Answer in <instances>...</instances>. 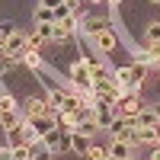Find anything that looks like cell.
I'll use <instances>...</instances> for the list:
<instances>
[{
  "instance_id": "cell-7",
  "label": "cell",
  "mask_w": 160,
  "mask_h": 160,
  "mask_svg": "<svg viewBox=\"0 0 160 160\" xmlns=\"http://www.w3.org/2000/svg\"><path fill=\"white\" fill-rule=\"evenodd\" d=\"M45 112H48V99H35V96L26 99V118H32V115H45Z\"/></svg>"
},
{
  "instance_id": "cell-8",
  "label": "cell",
  "mask_w": 160,
  "mask_h": 160,
  "mask_svg": "<svg viewBox=\"0 0 160 160\" xmlns=\"http://www.w3.org/2000/svg\"><path fill=\"white\" fill-rule=\"evenodd\" d=\"M42 42H55V22H35V29H32Z\"/></svg>"
},
{
  "instance_id": "cell-18",
  "label": "cell",
  "mask_w": 160,
  "mask_h": 160,
  "mask_svg": "<svg viewBox=\"0 0 160 160\" xmlns=\"http://www.w3.org/2000/svg\"><path fill=\"white\" fill-rule=\"evenodd\" d=\"M61 3H64V0H42L38 7H48V10H55V7H61Z\"/></svg>"
},
{
  "instance_id": "cell-15",
  "label": "cell",
  "mask_w": 160,
  "mask_h": 160,
  "mask_svg": "<svg viewBox=\"0 0 160 160\" xmlns=\"http://www.w3.org/2000/svg\"><path fill=\"white\" fill-rule=\"evenodd\" d=\"M35 22H55V10L38 7V10H35Z\"/></svg>"
},
{
  "instance_id": "cell-24",
  "label": "cell",
  "mask_w": 160,
  "mask_h": 160,
  "mask_svg": "<svg viewBox=\"0 0 160 160\" xmlns=\"http://www.w3.org/2000/svg\"><path fill=\"white\" fill-rule=\"evenodd\" d=\"M157 118H160V106H157Z\"/></svg>"
},
{
  "instance_id": "cell-11",
  "label": "cell",
  "mask_w": 160,
  "mask_h": 160,
  "mask_svg": "<svg viewBox=\"0 0 160 160\" xmlns=\"http://www.w3.org/2000/svg\"><path fill=\"white\" fill-rule=\"evenodd\" d=\"M71 35H74V29H68L64 22H55V42H71Z\"/></svg>"
},
{
  "instance_id": "cell-19",
  "label": "cell",
  "mask_w": 160,
  "mask_h": 160,
  "mask_svg": "<svg viewBox=\"0 0 160 160\" xmlns=\"http://www.w3.org/2000/svg\"><path fill=\"white\" fill-rule=\"evenodd\" d=\"M0 160H13V148H0Z\"/></svg>"
},
{
  "instance_id": "cell-5",
  "label": "cell",
  "mask_w": 160,
  "mask_h": 160,
  "mask_svg": "<svg viewBox=\"0 0 160 160\" xmlns=\"http://www.w3.org/2000/svg\"><path fill=\"white\" fill-rule=\"evenodd\" d=\"M128 125H131V128H154V125H160L157 109H141L135 118H128Z\"/></svg>"
},
{
  "instance_id": "cell-10",
  "label": "cell",
  "mask_w": 160,
  "mask_h": 160,
  "mask_svg": "<svg viewBox=\"0 0 160 160\" xmlns=\"http://www.w3.org/2000/svg\"><path fill=\"white\" fill-rule=\"evenodd\" d=\"M90 74H93V83H96V80H112L106 64H90Z\"/></svg>"
},
{
  "instance_id": "cell-21",
  "label": "cell",
  "mask_w": 160,
  "mask_h": 160,
  "mask_svg": "<svg viewBox=\"0 0 160 160\" xmlns=\"http://www.w3.org/2000/svg\"><path fill=\"white\" fill-rule=\"evenodd\" d=\"M3 48H7V35L0 32V51H3Z\"/></svg>"
},
{
  "instance_id": "cell-14",
  "label": "cell",
  "mask_w": 160,
  "mask_h": 160,
  "mask_svg": "<svg viewBox=\"0 0 160 160\" xmlns=\"http://www.w3.org/2000/svg\"><path fill=\"white\" fill-rule=\"evenodd\" d=\"M13 160H32V148L29 144H16L13 148Z\"/></svg>"
},
{
  "instance_id": "cell-17",
  "label": "cell",
  "mask_w": 160,
  "mask_h": 160,
  "mask_svg": "<svg viewBox=\"0 0 160 160\" xmlns=\"http://www.w3.org/2000/svg\"><path fill=\"white\" fill-rule=\"evenodd\" d=\"M106 154H109V151H106V148H96V144H90V148H87V160H102Z\"/></svg>"
},
{
  "instance_id": "cell-9",
  "label": "cell",
  "mask_w": 160,
  "mask_h": 160,
  "mask_svg": "<svg viewBox=\"0 0 160 160\" xmlns=\"http://www.w3.org/2000/svg\"><path fill=\"white\" fill-rule=\"evenodd\" d=\"M144 38H148V45H157V42H160V22H148Z\"/></svg>"
},
{
  "instance_id": "cell-12",
  "label": "cell",
  "mask_w": 160,
  "mask_h": 160,
  "mask_svg": "<svg viewBox=\"0 0 160 160\" xmlns=\"http://www.w3.org/2000/svg\"><path fill=\"white\" fill-rule=\"evenodd\" d=\"M71 148H74L77 154H87V148H90V141H87V135H71Z\"/></svg>"
},
{
  "instance_id": "cell-4",
  "label": "cell",
  "mask_w": 160,
  "mask_h": 160,
  "mask_svg": "<svg viewBox=\"0 0 160 160\" xmlns=\"http://www.w3.org/2000/svg\"><path fill=\"white\" fill-rule=\"evenodd\" d=\"M38 135H48L51 128H58V115H51V112H45V115H32V118H26Z\"/></svg>"
},
{
  "instance_id": "cell-20",
  "label": "cell",
  "mask_w": 160,
  "mask_h": 160,
  "mask_svg": "<svg viewBox=\"0 0 160 160\" xmlns=\"http://www.w3.org/2000/svg\"><path fill=\"white\" fill-rule=\"evenodd\" d=\"M151 160H160V144H154V151H151Z\"/></svg>"
},
{
  "instance_id": "cell-23",
  "label": "cell",
  "mask_w": 160,
  "mask_h": 160,
  "mask_svg": "<svg viewBox=\"0 0 160 160\" xmlns=\"http://www.w3.org/2000/svg\"><path fill=\"white\" fill-rule=\"evenodd\" d=\"M102 160H122V157H112V154H106V157H102Z\"/></svg>"
},
{
  "instance_id": "cell-2",
  "label": "cell",
  "mask_w": 160,
  "mask_h": 160,
  "mask_svg": "<svg viewBox=\"0 0 160 160\" xmlns=\"http://www.w3.org/2000/svg\"><path fill=\"white\" fill-rule=\"evenodd\" d=\"M71 83L80 90H93V74H90V61H77L71 68Z\"/></svg>"
},
{
  "instance_id": "cell-16",
  "label": "cell",
  "mask_w": 160,
  "mask_h": 160,
  "mask_svg": "<svg viewBox=\"0 0 160 160\" xmlns=\"http://www.w3.org/2000/svg\"><path fill=\"white\" fill-rule=\"evenodd\" d=\"M22 61H26V68H38V64H42V58H38V51H35V48H29V51H26V55H22Z\"/></svg>"
},
{
  "instance_id": "cell-13",
  "label": "cell",
  "mask_w": 160,
  "mask_h": 160,
  "mask_svg": "<svg viewBox=\"0 0 160 160\" xmlns=\"http://www.w3.org/2000/svg\"><path fill=\"white\" fill-rule=\"evenodd\" d=\"M83 29H87L90 35H96V32H102V29H109V19H90Z\"/></svg>"
},
{
  "instance_id": "cell-27",
  "label": "cell",
  "mask_w": 160,
  "mask_h": 160,
  "mask_svg": "<svg viewBox=\"0 0 160 160\" xmlns=\"http://www.w3.org/2000/svg\"><path fill=\"white\" fill-rule=\"evenodd\" d=\"M32 160H38V157H32Z\"/></svg>"
},
{
  "instance_id": "cell-26",
  "label": "cell",
  "mask_w": 160,
  "mask_h": 160,
  "mask_svg": "<svg viewBox=\"0 0 160 160\" xmlns=\"http://www.w3.org/2000/svg\"><path fill=\"white\" fill-rule=\"evenodd\" d=\"M154 3H160V0H154Z\"/></svg>"
},
{
  "instance_id": "cell-25",
  "label": "cell",
  "mask_w": 160,
  "mask_h": 160,
  "mask_svg": "<svg viewBox=\"0 0 160 160\" xmlns=\"http://www.w3.org/2000/svg\"><path fill=\"white\" fill-rule=\"evenodd\" d=\"M128 160H138V157H128Z\"/></svg>"
},
{
  "instance_id": "cell-6",
  "label": "cell",
  "mask_w": 160,
  "mask_h": 160,
  "mask_svg": "<svg viewBox=\"0 0 160 160\" xmlns=\"http://www.w3.org/2000/svg\"><path fill=\"white\" fill-rule=\"evenodd\" d=\"M93 42H96V48H99V51H115L118 38H115V32H112V29H102V32L93 35Z\"/></svg>"
},
{
  "instance_id": "cell-1",
  "label": "cell",
  "mask_w": 160,
  "mask_h": 160,
  "mask_svg": "<svg viewBox=\"0 0 160 160\" xmlns=\"http://www.w3.org/2000/svg\"><path fill=\"white\" fill-rule=\"evenodd\" d=\"M0 122H3V128H16L22 118L16 115V99L10 96V93L0 90Z\"/></svg>"
},
{
  "instance_id": "cell-3",
  "label": "cell",
  "mask_w": 160,
  "mask_h": 160,
  "mask_svg": "<svg viewBox=\"0 0 160 160\" xmlns=\"http://www.w3.org/2000/svg\"><path fill=\"white\" fill-rule=\"evenodd\" d=\"M106 151H109L112 157H122V160H128V157H135V144H131L128 138H112Z\"/></svg>"
},
{
  "instance_id": "cell-22",
  "label": "cell",
  "mask_w": 160,
  "mask_h": 160,
  "mask_svg": "<svg viewBox=\"0 0 160 160\" xmlns=\"http://www.w3.org/2000/svg\"><path fill=\"white\" fill-rule=\"evenodd\" d=\"M106 3H109V7H118V3H122V0H106Z\"/></svg>"
}]
</instances>
